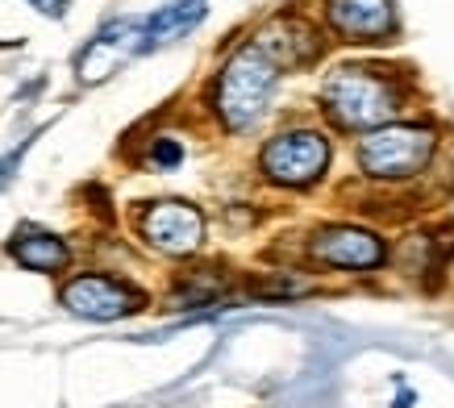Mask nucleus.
<instances>
[{
	"label": "nucleus",
	"instance_id": "f257e3e1",
	"mask_svg": "<svg viewBox=\"0 0 454 408\" xmlns=\"http://www.w3.org/2000/svg\"><path fill=\"white\" fill-rule=\"evenodd\" d=\"M276 83H279L276 59L267 55L259 42H247V46H238L230 55V63L221 67L217 83H213V113L221 117V125L230 134H242L267 113Z\"/></svg>",
	"mask_w": 454,
	"mask_h": 408
},
{
	"label": "nucleus",
	"instance_id": "f03ea898",
	"mask_svg": "<svg viewBox=\"0 0 454 408\" xmlns=\"http://www.w3.org/2000/svg\"><path fill=\"white\" fill-rule=\"evenodd\" d=\"M321 105L338 129H380L396 117L400 92L372 67H338L321 83Z\"/></svg>",
	"mask_w": 454,
	"mask_h": 408
},
{
	"label": "nucleus",
	"instance_id": "7ed1b4c3",
	"mask_svg": "<svg viewBox=\"0 0 454 408\" xmlns=\"http://www.w3.org/2000/svg\"><path fill=\"white\" fill-rule=\"evenodd\" d=\"M438 150V137L429 125H380L367 129V137L358 142V167L372 179L396 184V179L421 176Z\"/></svg>",
	"mask_w": 454,
	"mask_h": 408
},
{
	"label": "nucleus",
	"instance_id": "20e7f679",
	"mask_svg": "<svg viewBox=\"0 0 454 408\" xmlns=\"http://www.w3.org/2000/svg\"><path fill=\"white\" fill-rule=\"evenodd\" d=\"M330 167V142L317 129H284L259 154V171L279 188H309Z\"/></svg>",
	"mask_w": 454,
	"mask_h": 408
},
{
	"label": "nucleus",
	"instance_id": "39448f33",
	"mask_svg": "<svg viewBox=\"0 0 454 408\" xmlns=\"http://www.w3.org/2000/svg\"><path fill=\"white\" fill-rule=\"evenodd\" d=\"M142 238L171 259H188L205 246V213L188 200H154L138 217Z\"/></svg>",
	"mask_w": 454,
	"mask_h": 408
},
{
	"label": "nucleus",
	"instance_id": "423d86ee",
	"mask_svg": "<svg viewBox=\"0 0 454 408\" xmlns=\"http://www.w3.org/2000/svg\"><path fill=\"white\" fill-rule=\"evenodd\" d=\"M63 304H67V313L75 317H88V321H121V317L138 313L146 296H142L138 287H129L125 279H113V275H75L63 284Z\"/></svg>",
	"mask_w": 454,
	"mask_h": 408
},
{
	"label": "nucleus",
	"instance_id": "0eeeda50",
	"mask_svg": "<svg viewBox=\"0 0 454 408\" xmlns=\"http://www.w3.org/2000/svg\"><path fill=\"white\" fill-rule=\"evenodd\" d=\"M146 55V34H142V17H117L88 42L75 59V75L80 83H100L113 71H121L129 59Z\"/></svg>",
	"mask_w": 454,
	"mask_h": 408
},
{
	"label": "nucleus",
	"instance_id": "6e6552de",
	"mask_svg": "<svg viewBox=\"0 0 454 408\" xmlns=\"http://www.w3.org/2000/svg\"><path fill=\"white\" fill-rule=\"evenodd\" d=\"M309 255L325 267H338V271H372L387 259L384 242L372 230H358V225H330V230L313 233Z\"/></svg>",
	"mask_w": 454,
	"mask_h": 408
},
{
	"label": "nucleus",
	"instance_id": "1a4fd4ad",
	"mask_svg": "<svg viewBox=\"0 0 454 408\" xmlns=\"http://www.w3.org/2000/svg\"><path fill=\"white\" fill-rule=\"evenodd\" d=\"M254 42L276 59L279 71L309 67V63L321 55V34L296 13H284V17H276V21H267V26L254 34Z\"/></svg>",
	"mask_w": 454,
	"mask_h": 408
},
{
	"label": "nucleus",
	"instance_id": "9d476101",
	"mask_svg": "<svg viewBox=\"0 0 454 408\" xmlns=\"http://www.w3.org/2000/svg\"><path fill=\"white\" fill-rule=\"evenodd\" d=\"M325 17L346 42H380L392 34V0H325Z\"/></svg>",
	"mask_w": 454,
	"mask_h": 408
},
{
	"label": "nucleus",
	"instance_id": "9b49d317",
	"mask_svg": "<svg viewBox=\"0 0 454 408\" xmlns=\"http://www.w3.org/2000/svg\"><path fill=\"white\" fill-rule=\"evenodd\" d=\"M9 259L26 271H38V275H59L71 267V246L59 238V233H46V230H21L9 242Z\"/></svg>",
	"mask_w": 454,
	"mask_h": 408
},
{
	"label": "nucleus",
	"instance_id": "f8f14e48",
	"mask_svg": "<svg viewBox=\"0 0 454 408\" xmlns=\"http://www.w3.org/2000/svg\"><path fill=\"white\" fill-rule=\"evenodd\" d=\"M208 13V0H171L159 13L142 17V34H146V51H159L167 42H179L184 34H192Z\"/></svg>",
	"mask_w": 454,
	"mask_h": 408
},
{
	"label": "nucleus",
	"instance_id": "ddd939ff",
	"mask_svg": "<svg viewBox=\"0 0 454 408\" xmlns=\"http://www.w3.org/2000/svg\"><path fill=\"white\" fill-rule=\"evenodd\" d=\"M184 159V146H179L176 137H159L151 150V167H159V171H171V167Z\"/></svg>",
	"mask_w": 454,
	"mask_h": 408
},
{
	"label": "nucleus",
	"instance_id": "4468645a",
	"mask_svg": "<svg viewBox=\"0 0 454 408\" xmlns=\"http://www.w3.org/2000/svg\"><path fill=\"white\" fill-rule=\"evenodd\" d=\"M29 4H34L42 17H63V13H67L71 0H29Z\"/></svg>",
	"mask_w": 454,
	"mask_h": 408
}]
</instances>
